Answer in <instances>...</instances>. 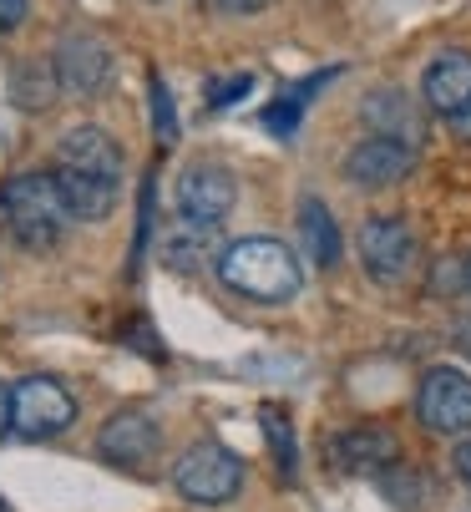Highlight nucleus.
<instances>
[{
	"instance_id": "25",
	"label": "nucleus",
	"mask_w": 471,
	"mask_h": 512,
	"mask_svg": "<svg viewBox=\"0 0 471 512\" xmlns=\"http://www.w3.org/2000/svg\"><path fill=\"white\" fill-rule=\"evenodd\" d=\"M223 11H233V16H254V11H264L269 0H218Z\"/></svg>"
},
{
	"instance_id": "27",
	"label": "nucleus",
	"mask_w": 471,
	"mask_h": 512,
	"mask_svg": "<svg viewBox=\"0 0 471 512\" xmlns=\"http://www.w3.org/2000/svg\"><path fill=\"white\" fill-rule=\"evenodd\" d=\"M451 127H456V132H461V137H466V142H471V107H466V112H461V117H456V122H451Z\"/></svg>"
},
{
	"instance_id": "16",
	"label": "nucleus",
	"mask_w": 471,
	"mask_h": 512,
	"mask_svg": "<svg viewBox=\"0 0 471 512\" xmlns=\"http://www.w3.org/2000/svg\"><path fill=\"white\" fill-rule=\"evenodd\" d=\"M299 239H304V259H314L320 269L340 264V224L325 208V198H314V193L299 198Z\"/></svg>"
},
{
	"instance_id": "19",
	"label": "nucleus",
	"mask_w": 471,
	"mask_h": 512,
	"mask_svg": "<svg viewBox=\"0 0 471 512\" xmlns=\"http://www.w3.org/2000/svg\"><path fill=\"white\" fill-rule=\"evenodd\" d=\"M208 234H213V229H198V224H183V218H178V229H168V234H163V259H168L173 269L198 264V259H203Z\"/></svg>"
},
{
	"instance_id": "17",
	"label": "nucleus",
	"mask_w": 471,
	"mask_h": 512,
	"mask_svg": "<svg viewBox=\"0 0 471 512\" xmlns=\"http://www.w3.org/2000/svg\"><path fill=\"white\" fill-rule=\"evenodd\" d=\"M330 77H335V71H325V77H309L304 87H289V92H284V97H279V102L264 112V127H269L274 137H294V127H299V112H304L309 92H314V87H325Z\"/></svg>"
},
{
	"instance_id": "28",
	"label": "nucleus",
	"mask_w": 471,
	"mask_h": 512,
	"mask_svg": "<svg viewBox=\"0 0 471 512\" xmlns=\"http://www.w3.org/2000/svg\"><path fill=\"white\" fill-rule=\"evenodd\" d=\"M466 289H471V259H466Z\"/></svg>"
},
{
	"instance_id": "7",
	"label": "nucleus",
	"mask_w": 471,
	"mask_h": 512,
	"mask_svg": "<svg viewBox=\"0 0 471 512\" xmlns=\"http://www.w3.org/2000/svg\"><path fill=\"white\" fill-rule=\"evenodd\" d=\"M11 411H16V431L26 442H51L76 421V401L61 381L51 376H26L11 386Z\"/></svg>"
},
{
	"instance_id": "24",
	"label": "nucleus",
	"mask_w": 471,
	"mask_h": 512,
	"mask_svg": "<svg viewBox=\"0 0 471 512\" xmlns=\"http://www.w3.org/2000/svg\"><path fill=\"white\" fill-rule=\"evenodd\" d=\"M6 431H16V411H11V386L0 381V436Z\"/></svg>"
},
{
	"instance_id": "3",
	"label": "nucleus",
	"mask_w": 471,
	"mask_h": 512,
	"mask_svg": "<svg viewBox=\"0 0 471 512\" xmlns=\"http://www.w3.org/2000/svg\"><path fill=\"white\" fill-rule=\"evenodd\" d=\"M173 487L193 507H223L244 492V462L223 442H193L173 467Z\"/></svg>"
},
{
	"instance_id": "22",
	"label": "nucleus",
	"mask_w": 471,
	"mask_h": 512,
	"mask_svg": "<svg viewBox=\"0 0 471 512\" xmlns=\"http://www.w3.org/2000/svg\"><path fill=\"white\" fill-rule=\"evenodd\" d=\"M254 92V77L249 71H233V77H213L208 82V107H233L239 97H249Z\"/></svg>"
},
{
	"instance_id": "1",
	"label": "nucleus",
	"mask_w": 471,
	"mask_h": 512,
	"mask_svg": "<svg viewBox=\"0 0 471 512\" xmlns=\"http://www.w3.org/2000/svg\"><path fill=\"white\" fill-rule=\"evenodd\" d=\"M213 264H218V279L233 295H244L254 305H289L304 289V269H299V259L284 239H264V234L233 239Z\"/></svg>"
},
{
	"instance_id": "18",
	"label": "nucleus",
	"mask_w": 471,
	"mask_h": 512,
	"mask_svg": "<svg viewBox=\"0 0 471 512\" xmlns=\"http://www.w3.org/2000/svg\"><path fill=\"white\" fill-rule=\"evenodd\" d=\"M11 87H16V102H21V107H51L56 92H61L51 61H46V66H41V61H26V66L16 71V82H11Z\"/></svg>"
},
{
	"instance_id": "9",
	"label": "nucleus",
	"mask_w": 471,
	"mask_h": 512,
	"mask_svg": "<svg viewBox=\"0 0 471 512\" xmlns=\"http://www.w3.org/2000/svg\"><path fill=\"white\" fill-rule=\"evenodd\" d=\"M416 168V142L401 137H360L355 148L345 153V183L350 188H396L401 178H411Z\"/></svg>"
},
{
	"instance_id": "29",
	"label": "nucleus",
	"mask_w": 471,
	"mask_h": 512,
	"mask_svg": "<svg viewBox=\"0 0 471 512\" xmlns=\"http://www.w3.org/2000/svg\"><path fill=\"white\" fill-rule=\"evenodd\" d=\"M0 512H6V502H0Z\"/></svg>"
},
{
	"instance_id": "13",
	"label": "nucleus",
	"mask_w": 471,
	"mask_h": 512,
	"mask_svg": "<svg viewBox=\"0 0 471 512\" xmlns=\"http://www.w3.org/2000/svg\"><path fill=\"white\" fill-rule=\"evenodd\" d=\"M51 178H56V193L71 213V224H102L117 208V183H107V178H92V173L66 168V163H51Z\"/></svg>"
},
{
	"instance_id": "15",
	"label": "nucleus",
	"mask_w": 471,
	"mask_h": 512,
	"mask_svg": "<svg viewBox=\"0 0 471 512\" xmlns=\"http://www.w3.org/2000/svg\"><path fill=\"white\" fill-rule=\"evenodd\" d=\"M360 117H365L380 137H401V142H421V132H426L416 97H411V92H390V87H385V92H370L365 107H360Z\"/></svg>"
},
{
	"instance_id": "23",
	"label": "nucleus",
	"mask_w": 471,
	"mask_h": 512,
	"mask_svg": "<svg viewBox=\"0 0 471 512\" xmlns=\"http://www.w3.org/2000/svg\"><path fill=\"white\" fill-rule=\"evenodd\" d=\"M31 16V0H0V36L21 31V21Z\"/></svg>"
},
{
	"instance_id": "4",
	"label": "nucleus",
	"mask_w": 471,
	"mask_h": 512,
	"mask_svg": "<svg viewBox=\"0 0 471 512\" xmlns=\"http://www.w3.org/2000/svg\"><path fill=\"white\" fill-rule=\"evenodd\" d=\"M360 264L375 284H406L416 274V259H421V244L411 234L406 218L396 213H380V218H365L360 224Z\"/></svg>"
},
{
	"instance_id": "5",
	"label": "nucleus",
	"mask_w": 471,
	"mask_h": 512,
	"mask_svg": "<svg viewBox=\"0 0 471 512\" xmlns=\"http://www.w3.org/2000/svg\"><path fill=\"white\" fill-rule=\"evenodd\" d=\"M416 416L436 436H466L471 431V376L461 365H431L416 386Z\"/></svg>"
},
{
	"instance_id": "12",
	"label": "nucleus",
	"mask_w": 471,
	"mask_h": 512,
	"mask_svg": "<svg viewBox=\"0 0 471 512\" xmlns=\"http://www.w3.org/2000/svg\"><path fill=\"white\" fill-rule=\"evenodd\" d=\"M56 163L82 168V173L107 178V183H117V188H122V148H117V142H112L102 127H92V122L66 127V132H61V142H56Z\"/></svg>"
},
{
	"instance_id": "10",
	"label": "nucleus",
	"mask_w": 471,
	"mask_h": 512,
	"mask_svg": "<svg viewBox=\"0 0 471 512\" xmlns=\"http://www.w3.org/2000/svg\"><path fill=\"white\" fill-rule=\"evenodd\" d=\"M421 102L426 112L456 122L466 107H471V51L451 46V51H436L421 71Z\"/></svg>"
},
{
	"instance_id": "20",
	"label": "nucleus",
	"mask_w": 471,
	"mask_h": 512,
	"mask_svg": "<svg viewBox=\"0 0 471 512\" xmlns=\"http://www.w3.org/2000/svg\"><path fill=\"white\" fill-rule=\"evenodd\" d=\"M147 97H152V132H157V142H178V112H173V92H168V82L157 77V71H147Z\"/></svg>"
},
{
	"instance_id": "26",
	"label": "nucleus",
	"mask_w": 471,
	"mask_h": 512,
	"mask_svg": "<svg viewBox=\"0 0 471 512\" xmlns=\"http://www.w3.org/2000/svg\"><path fill=\"white\" fill-rule=\"evenodd\" d=\"M451 462H456V477H461V482H466V487H471V442H461V447H456V457H451Z\"/></svg>"
},
{
	"instance_id": "11",
	"label": "nucleus",
	"mask_w": 471,
	"mask_h": 512,
	"mask_svg": "<svg viewBox=\"0 0 471 512\" xmlns=\"http://www.w3.org/2000/svg\"><path fill=\"white\" fill-rule=\"evenodd\" d=\"M157 447H163V431H157V421L147 411H117L97 431V452L117 467H142L157 457Z\"/></svg>"
},
{
	"instance_id": "2",
	"label": "nucleus",
	"mask_w": 471,
	"mask_h": 512,
	"mask_svg": "<svg viewBox=\"0 0 471 512\" xmlns=\"http://www.w3.org/2000/svg\"><path fill=\"white\" fill-rule=\"evenodd\" d=\"M66 224H71V213L51 173H16L0 183V229L26 254H51L66 239Z\"/></svg>"
},
{
	"instance_id": "21",
	"label": "nucleus",
	"mask_w": 471,
	"mask_h": 512,
	"mask_svg": "<svg viewBox=\"0 0 471 512\" xmlns=\"http://www.w3.org/2000/svg\"><path fill=\"white\" fill-rule=\"evenodd\" d=\"M264 431H269V447L279 457V472L294 477V436H289V421H284L279 406H264Z\"/></svg>"
},
{
	"instance_id": "14",
	"label": "nucleus",
	"mask_w": 471,
	"mask_h": 512,
	"mask_svg": "<svg viewBox=\"0 0 471 512\" xmlns=\"http://www.w3.org/2000/svg\"><path fill=\"white\" fill-rule=\"evenodd\" d=\"M330 457L345 472H380V467H390L401 457V447H396V436L380 431V426H355V431H345V436L330 442Z\"/></svg>"
},
{
	"instance_id": "8",
	"label": "nucleus",
	"mask_w": 471,
	"mask_h": 512,
	"mask_svg": "<svg viewBox=\"0 0 471 512\" xmlns=\"http://www.w3.org/2000/svg\"><path fill=\"white\" fill-rule=\"evenodd\" d=\"M233 198H239V183H233V173L218 168V163H193L178 178V193H173L178 218L183 224H198V229H218L233 213Z\"/></svg>"
},
{
	"instance_id": "6",
	"label": "nucleus",
	"mask_w": 471,
	"mask_h": 512,
	"mask_svg": "<svg viewBox=\"0 0 471 512\" xmlns=\"http://www.w3.org/2000/svg\"><path fill=\"white\" fill-rule=\"evenodd\" d=\"M51 66H56V82H61L66 97H97L112 82V46L87 26H71L56 41Z\"/></svg>"
}]
</instances>
